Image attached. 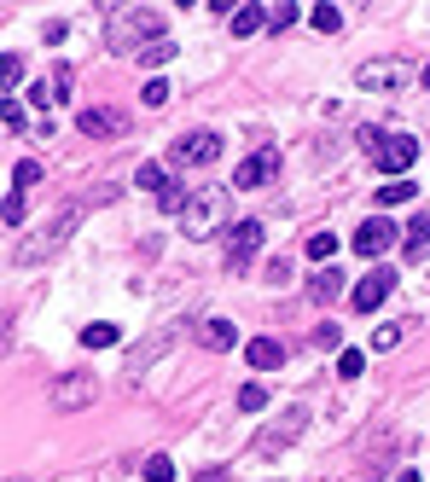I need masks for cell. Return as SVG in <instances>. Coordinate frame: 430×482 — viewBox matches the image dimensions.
<instances>
[{
	"label": "cell",
	"instance_id": "cell-14",
	"mask_svg": "<svg viewBox=\"0 0 430 482\" xmlns=\"http://www.w3.org/2000/svg\"><path fill=\"white\" fill-rule=\"evenodd\" d=\"M30 99H35V105H65V99H70V65H58L47 82H35Z\"/></svg>",
	"mask_w": 430,
	"mask_h": 482
},
{
	"label": "cell",
	"instance_id": "cell-25",
	"mask_svg": "<svg viewBox=\"0 0 430 482\" xmlns=\"http://www.w3.org/2000/svg\"><path fill=\"white\" fill-rule=\"evenodd\" d=\"M361 372H366V355L361 349H343L338 355V378H361Z\"/></svg>",
	"mask_w": 430,
	"mask_h": 482
},
{
	"label": "cell",
	"instance_id": "cell-13",
	"mask_svg": "<svg viewBox=\"0 0 430 482\" xmlns=\"http://www.w3.org/2000/svg\"><path fill=\"white\" fill-rule=\"evenodd\" d=\"M244 361H250L256 372H274V366H285V343L279 337H250L244 343Z\"/></svg>",
	"mask_w": 430,
	"mask_h": 482
},
{
	"label": "cell",
	"instance_id": "cell-26",
	"mask_svg": "<svg viewBox=\"0 0 430 482\" xmlns=\"http://www.w3.org/2000/svg\"><path fill=\"white\" fill-rule=\"evenodd\" d=\"M314 30H320V35H338V30H343V12H338V6H314Z\"/></svg>",
	"mask_w": 430,
	"mask_h": 482
},
{
	"label": "cell",
	"instance_id": "cell-37",
	"mask_svg": "<svg viewBox=\"0 0 430 482\" xmlns=\"http://www.w3.org/2000/svg\"><path fill=\"white\" fill-rule=\"evenodd\" d=\"M0 117H6V128H12V134L23 128V105H12V99H6V110H0Z\"/></svg>",
	"mask_w": 430,
	"mask_h": 482
},
{
	"label": "cell",
	"instance_id": "cell-9",
	"mask_svg": "<svg viewBox=\"0 0 430 482\" xmlns=\"http://www.w3.org/2000/svg\"><path fill=\"white\" fill-rule=\"evenodd\" d=\"M169 343H175V326L152 331V337H145V343H134V349H128V361H122V372H128V378H140L145 366H157V361H163V349H169Z\"/></svg>",
	"mask_w": 430,
	"mask_h": 482
},
{
	"label": "cell",
	"instance_id": "cell-39",
	"mask_svg": "<svg viewBox=\"0 0 430 482\" xmlns=\"http://www.w3.org/2000/svg\"><path fill=\"white\" fill-rule=\"evenodd\" d=\"M396 482H425V477H419V471H401V477H396Z\"/></svg>",
	"mask_w": 430,
	"mask_h": 482
},
{
	"label": "cell",
	"instance_id": "cell-18",
	"mask_svg": "<svg viewBox=\"0 0 430 482\" xmlns=\"http://www.w3.org/2000/svg\"><path fill=\"white\" fill-rule=\"evenodd\" d=\"M425 244H430V215H413V227H408V262H425Z\"/></svg>",
	"mask_w": 430,
	"mask_h": 482
},
{
	"label": "cell",
	"instance_id": "cell-17",
	"mask_svg": "<svg viewBox=\"0 0 430 482\" xmlns=\"http://www.w3.org/2000/svg\"><path fill=\"white\" fill-rule=\"evenodd\" d=\"M297 430H303V407H291V413H285V425H279V430H268V436H262V453H279V442H291Z\"/></svg>",
	"mask_w": 430,
	"mask_h": 482
},
{
	"label": "cell",
	"instance_id": "cell-22",
	"mask_svg": "<svg viewBox=\"0 0 430 482\" xmlns=\"http://www.w3.org/2000/svg\"><path fill=\"white\" fill-rule=\"evenodd\" d=\"M262 23H268L262 6H239V12H233V35H256Z\"/></svg>",
	"mask_w": 430,
	"mask_h": 482
},
{
	"label": "cell",
	"instance_id": "cell-21",
	"mask_svg": "<svg viewBox=\"0 0 430 482\" xmlns=\"http://www.w3.org/2000/svg\"><path fill=\"white\" fill-rule=\"evenodd\" d=\"M117 337H122V331L110 326V320H93V326H82V343H88V349H110Z\"/></svg>",
	"mask_w": 430,
	"mask_h": 482
},
{
	"label": "cell",
	"instance_id": "cell-36",
	"mask_svg": "<svg viewBox=\"0 0 430 482\" xmlns=\"http://www.w3.org/2000/svg\"><path fill=\"white\" fill-rule=\"evenodd\" d=\"M314 343H320V349H338L343 331H338V326H320V331H314Z\"/></svg>",
	"mask_w": 430,
	"mask_h": 482
},
{
	"label": "cell",
	"instance_id": "cell-29",
	"mask_svg": "<svg viewBox=\"0 0 430 482\" xmlns=\"http://www.w3.org/2000/svg\"><path fill=\"white\" fill-rule=\"evenodd\" d=\"M297 18H303V12L291 6V0H279V6L268 12V23H274V30H291V23H297Z\"/></svg>",
	"mask_w": 430,
	"mask_h": 482
},
{
	"label": "cell",
	"instance_id": "cell-16",
	"mask_svg": "<svg viewBox=\"0 0 430 482\" xmlns=\"http://www.w3.org/2000/svg\"><path fill=\"white\" fill-rule=\"evenodd\" d=\"M198 343L204 349H233V343H239V331H233V320H204V331H198Z\"/></svg>",
	"mask_w": 430,
	"mask_h": 482
},
{
	"label": "cell",
	"instance_id": "cell-40",
	"mask_svg": "<svg viewBox=\"0 0 430 482\" xmlns=\"http://www.w3.org/2000/svg\"><path fill=\"white\" fill-rule=\"evenodd\" d=\"M425 88H430V65H425Z\"/></svg>",
	"mask_w": 430,
	"mask_h": 482
},
{
	"label": "cell",
	"instance_id": "cell-31",
	"mask_svg": "<svg viewBox=\"0 0 430 482\" xmlns=\"http://www.w3.org/2000/svg\"><path fill=\"white\" fill-rule=\"evenodd\" d=\"M12 180H18L12 192H30L35 180H41V163H30V157H23V163H18V175H12Z\"/></svg>",
	"mask_w": 430,
	"mask_h": 482
},
{
	"label": "cell",
	"instance_id": "cell-23",
	"mask_svg": "<svg viewBox=\"0 0 430 482\" xmlns=\"http://www.w3.org/2000/svg\"><path fill=\"white\" fill-rule=\"evenodd\" d=\"M309 256H314V262H331V256H338V232H314V239H309Z\"/></svg>",
	"mask_w": 430,
	"mask_h": 482
},
{
	"label": "cell",
	"instance_id": "cell-12",
	"mask_svg": "<svg viewBox=\"0 0 430 482\" xmlns=\"http://www.w3.org/2000/svg\"><path fill=\"white\" fill-rule=\"evenodd\" d=\"M76 128L93 134V140H117V134H128V117H122V110L93 105V110H82V117H76Z\"/></svg>",
	"mask_w": 430,
	"mask_h": 482
},
{
	"label": "cell",
	"instance_id": "cell-5",
	"mask_svg": "<svg viewBox=\"0 0 430 482\" xmlns=\"http://www.w3.org/2000/svg\"><path fill=\"white\" fill-rule=\"evenodd\" d=\"M413 157H419V140H413V134H384V145L373 152V163L384 169L390 180H401L413 169Z\"/></svg>",
	"mask_w": 430,
	"mask_h": 482
},
{
	"label": "cell",
	"instance_id": "cell-35",
	"mask_svg": "<svg viewBox=\"0 0 430 482\" xmlns=\"http://www.w3.org/2000/svg\"><path fill=\"white\" fill-rule=\"evenodd\" d=\"M0 215H6V227H18V221H23V192H12V197H6V209H0Z\"/></svg>",
	"mask_w": 430,
	"mask_h": 482
},
{
	"label": "cell",
	"instance_id": "cell-8",
	"mask_svg": "<svg viewBox=\"0 0 430 482\" xmlns=\"http://www.w3.org/2000/svg\"><path fill=\"white\" fill-rule=\"evenodd\" d=\"M88 401H100V384H93L88 372H70V378L53 384V407L58 413H76V407H88Z\"/></svg>",
	"mask_w": 430,
	"mask_h": 482
},
{
	"label": "cell",
	"instance_id": "cell-2",
	"mask_svg": "<svg viewBox=\"0 0 430 482\" xmlns=\"http://www.w3.org/2000/svg\"><path fill=\"white\" fill-rule=\"evenodd\" d=\"M221 221H227V192H221V187H204V192H192L187 215H180V232L198 244V239H215Z\"/></svg>",
	"mask_w": 430,
	"mask_h": 482
},
{
	"label": "cell",
	"instance_id": "cell-10",
	"mask_svg": "<svg viewBox=\"0 0 430 482\" xmlns=\"http://www.w3.org/2000/svg\"><path fill=\"white\" fill-rule=\"evenodd\" d=\"M390 291H396V274H390V267H373V274H366V279H361V285H355V291H349V302H355V308H361V314H373V308H378V302H384V296H390Z\"/></svg>",
	"mask_w": 430,
	"mask_h": 482
},
{
	"label": "cell",
	"instance_id": "cell-34",
	"mask_svg": "<svg viewBox=\"0 0 430 482\" xmlns=\"http://www.w3.org/2000/svg\"><path fill=\"white\" fill-rule=\"evenodd\" d=\"M145 105H152V110H157V105H169V82H157V76L145 82Z\"/></svg>",
	"mask_w": 430,
	"mask_h": 482
},
{
	"label": "cell",
	"instance_id": "cell-30",
	"mask_svg": "<svg viewBox=\"0 0 430 482\" xmlns=\"http://www.w3.org/2000/svg\"><path fill=\"white\" fill-rule=\"evenodd\" d=\"M145 65H169V58H175V41H169V35H163V41H152V47H145Z\"/></svg>",
	"mask_w": 430,
	"mask_h": 482
},
{
	"label": "cell",
	"instance_id": "cell-6",
	"mask_svg": "<svg viewBox=\"0 0 430 482\" xmlns=\"http://www.w3.org/2000/svg\"><path fill=\"white\" fill-rule=\"evenodd\" d=\"M274 175H279V152H274V145H262V152H250V157L239 163L233 187H239V192H250V187H268Z\"/></svg>",
	"mask_w": 430,
	"mask_h": 482
},
{
	"label": "cell",
	"instance_id": "cell-24",
	"mask_svg": "<svg viewBox=\"0 0 430 482\" xmlns=\"http://www.w3.org/2000/svg\"><path fill=\"white\" fill-rule=\"evenodd\" d=\"M408 197H413V180H390V187H378V204H408Z\"/></svg>",
	"mask_w": 430,
	"mask_h": 482
},
{
	"label": "cell",
	"instance_id": "cell-33",
	"mask_svg": "<svg viewBox=\"0 0 430 482\" xmlns=\"http://www.w3.org/2000/svg\"><path fill=\"white\" fill-rule=\"evenodd\" d=\"M396 343H401V326H378L373 331V349H396Z\"/></svg>",
	"mask_w": 430,
	"mask_h": 482
},
{
	"label": "cell",
	"instance_id": "cell-1",
	"mask_svg": "<svg viewBox=\"0 0 430 482\" xmlns=\"http://www.w3.org/2000/svg\"><path fill=\"white\" fill-rule=\"evenodd\" d=\"M82 215H88V204H65V209H58V221H47V227L35 232V239H23V244H18V256H12V262H18V267H35L41 256H53L58 244H65L70 232H76V221H82Z\"/></svg>",
	"mask_w": 430,
	"mask_h": 482
},
{
	"label": "cell",
	"instance_id": "cell-32",
	"mask_svg": "<svg viewBox=\"0 0 430 482\" xmlns=\"http://www.w3.org/2000/svg\"><path fill=\"white\" fill-rule=\"evenodd\" d=\"M18 82H23V58H6V65H0V88H18Z\"/></svg>",
	"mask_w": 430,
	"mask_h": 482
},
{
	"label": "cell",
	"instance_id": "cell-20",
	"mask_svg": "<svg viewBox=\"0 0 430 482\" xmlns=\"http://www.w3.org/2000/svg\"><path fill=\"white\" fill-rule=\"evenodd\" d=\"M134 187H145V192H157V197H163L169 187H175V180H169V169H163V163H140V175H134Z\"/></svg>",
	"mask_w": 430,
	"mask_h": 482
},
{
	"label": "cell",
	"instance_id": "cell-15",
	"mask_svg": "<svg viewBox=\"0 0 430 482\" xmlns=\"http://www.w3.org/2000/svg\"><path fill=\"white\" fill-rule=\"evenodd\" d=\"M361 88H401V82H408V70L401 65H361Z\"/></svg>",
	"mask_w": 430,
	"mask_h": 482
},
{
	"label": "cell",
	"instance_id": "cell-3",
	"mask_svg": "<svg viewBox=\"0 0 430 482\" xmlns=\"http://www.w3.org/2000/svg\"><path fill=\"white\" fill-rule=\"evenodd\" d=\"M145 35L163 41V18L157 12H117L110 18V47H122V53H145Z\"/></svg>",
	"mask_w": 430,
	"mask_h": 482
},
{
	"label": "cell",
	"instance_id": "cell-28",
	"mask_svg": "<svg viewBox=\"0 0 430 482\" xmlns=\"http://www.w3.org/2000/svg\"><path fill=\"white\" fill-rule=\"evenodd\" d=\"M145 482H175V465H169L163 453H152V460H145Z\"/></svg>",
	"mask_w": 430,
	"mask_h": 482
},
{
	"label": "cell",
	"instance_id": "cell-4",
	"mask_svg": "<svg viewBox=\"0 0 430 482\" xmlns=\"http://www.w3.org/2000/svg\"><path fill=\"white\" fill-rule=\"evenodd\" d=\"M221 157V134L215 128H198V134H180L175 140V163L180 169H210Z\"/></svg>",
	"mask_w": 430,
	"mask_h": 482
},
{
	"label": "cell",
	"instance_id": "cell-7",
	"mask_svg": "<svg viewBox=\"0 0 430 482\" xmlns=\"http://www.w3.org/2000/svg\"><path fill=\"white\" fill-rule=\"evenodd\" d=\"M256 250H262V221H239V227H227V267H250Z\"/></svg>",
	"mask_w": 430,
	"mask_h": 482
},
{
	"label": "cell",
	"instance_id": "cell-38",
	"mask_svg": "<svg viewBox=\"0 0 430 482\" xmlns=\"http://www.w3.org/2000/svg\"><path fill=\"white\" fill-rule=\"evenodd\" d=\"M198 482H227V471H204V477H198Z\"/></svg>",
	"mask_w": 430,
	"mask_h": 482
},
{
	"label": "cell",
	"instance_id": "cell-27",
	"mask_svg": "<svg viewBox=\"0 0 430 482\" xmlns=\"http://www.w3.org/2000/svg\"><path fill=\"white\" fill-rule=\"evenodd\" d=\"M262 407H268V390L262 384H244L239 390V413H262Z\"/></svg>",
	"mask_w": 430,
	"mask_h": 482
},
{
	"label": "cell",
	"instance_id": "cell-19",
	"mask_svg": "<svg viewBox=\"0 0 430 482\" xmlns=\"http://www.w3.org/2000/svg\"><path fill=\"white\" fill-rule=\"evenodd\" d=\"M338 291H343V274H338V267H320V274L309 279V296H314V302H331Z\"/></svg>",
	"mask_w": 430,
	"mask_h": 482
},
{
	"label": "cell",
	"instance_id": "cell-11",
	"mask_svg": "<svg viewBox=\"0 0 430 482\" xmlns=\"http://www.w3.org/2000/svg\"><path fill=\"white\" fill-rule=\"evenodd\" d=\"M390 244H396V221H384V215H373V221H361V232H355V250L361 256H384Z\"/></svg>",
	"mask_w": 430,
	"mask_h": 482
}]
</instances>
